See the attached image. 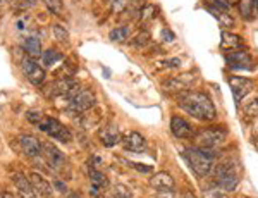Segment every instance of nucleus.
Here are the masks:
<instances>
[{"mask_svg": "<svg viewBox=\"0 0 258 198\" xmlns=\"http://www.w3.org/2000/svg\"><path fill=\"white\" fill-rule=\"evenodd\" d=\"M197 80V76L191 73H182L179 76H174V78H169V80L162 81V88L165 92H170V93H176V92H184L188 90L191 83Z\"/></svg>", "mask_w": 258, "mask_h": 198, "instance_id": "obj_10", "label": "nucleus"}, {"mask_svg": "<svg viewBox=\"0 0 258 198\" xmlns=\"http://www.w3.org/2000/svg\"><path fill=\"white\" fill-rule=\"evenodd\" d=\"M129 6H133V0H112V11L114 12L126 11Z\"/></svg>", "mask_w": 258, "mask_h": 198, "instance_id": "obj_33", "label": "nucleus"}, {"mask_svg": "<svg viewBox=\"0 0 258 198\" xmlns=\"http://www.w3.org/2000/svg\"><path fill=\"white\" fill-rule=\"evenodd\" d=\"M148 40H150V33L147 31H141L138 36H136V40L133 42V45H140V47H145V45L148 43Z\"/></svg>", "mask_w": 258, "mask_h": 198, "instance_id": "obj_36", "label": "nucleus"}, {"mask_svg": "<svg viewBox=\"0 0 258 198\" xmlns=\"http://www.w3.org/2000/svg\"><path fill=\"white\" fill-rule=\"evenodd\" d=\"M120 145L122 148H126L129 152H145L147 150V140H145L143 135H140L138 131H127L126 135L120 138Z\"/></svg>", "mask_w": 258, "mask_h": 198, "instance_id": "obj_12", "label": "nucleus"}, {"mask_svg": "<svg viewBox=\"0 0 258 198\" xmlns=\"http://www.w3.org/2000/svg\"><path fill=\"white\" fill-rule=\"evenodd\" d=\"M239 12L244 19L251 21V19L255 18V14L258 12L256 0H239Z\"/></svg>", "mask_w": 258, "mask_h": 198, "instance_id": "obj_23", "label": "nucleus"}, {"mask_svg": "<svg viewBox=\"0 0 258 198\" xmlns=\"http://www.w3.org/2000/svg\"><path fill=\"white\" fill-rule=\"evenodd\" d=\"M38 129L41 131V133L48 135L52 140H59V142H62V143H69L71 140H73V135H71V131L68 129V127L53 117L41 119V122L38 124Z\"/></svg>", "mask_w": 258, "mask_h": 198, "instance_id": "obj_5", "label": "nucleus"}, {"mask_svg": "<svg viewBox=\"0 0 258 198\" xmlns=\"http://www.w3.org/2000/svg\"><path fill=\"white\" fill-rule=\"evenodd\" d=\"M157 16V7L153 4H147L140 9V19L143 23H150L152 19H155Z\"/></svg>", "mask_w": 258, "mask_h": 198, "instance_id": "obj_25", "label": "nucleus"}, {"mask_svg": "<svg viewBox=\"0 0 258 198\" xmlns=\"http://www.w3.org/2000/svg\"><path fill=\"white\" fill-rule=\"evenodd\" d=\"M243 112L248 115V117H256L258 115V98H251L249 102H246L243 107Z\"/></svg>", "mask_w": 258, "mask_h": 198, "instance_id": "obj_30", "label": "nucleus"}, {"mask_svg": "<svg viewBox=\"0 0 258 198\" xmlns=\"http://www.w3.org/2000/svg\"><path fill=\"white\" fill-rule=\"evenodd\" d=\"M52 33H53V38H55L57 42H60V43L69 42V31L66 30L64 26H60V24H53Z\"/></svg>", "mask_w": 258, "mask_h": 198, "instance_id": "obj_27", "label": "nucleus"}, {"mask_svg": "<svg viewBox=\"0 0 258 198\" xmlns=\"http://www.w3.org/2000/svg\"><path fill=\"white\" fill-rule=\"evenodd\" d=\"M229 86H231V92L234 95V100L241 102L244 97H248L255 90V81L251 78L244 76H231L229 78Z\"/></svg>", "mask_w": 258, "mask_h": 198, "instance_id": "obj_8", "label": "nucleus"}, {"mask_svg": "<svg viewBox=\"0 0 258 198\" xmlns=\"http://www.w3.org/2000/svg\"><path fill=\"white\" fill-rule=\"evenodd\" d=\"M81 90V86L76 83L74 80H71V78H62V80H57L53 81L52 85L47 86V90H45V95L47 97H74L78 92Z\"/></svg>", "mask_w": 258, "mask_h": 198, "instance_id": "obj_6", "label": "nucleus"}, {"mask_svg": "<svg viewBox=\"0 0 258 198\" xmlns=\"http://www.w3.org/2000/svg\"><path fill=\"white\" fill-rule=\"evenodd\" d=\"M150 184L155 189H159V191H172L176 181H174V177L167 174V172H157V174L152 176Z\"/></svg>", "mask_w": 258, "mask_h": 198, "instance_id": "obj_20", "label": "nucleus"}, {"mask_svg": "<svg viewBox=\"0 0 258 198\" xmlns=\"http://www.w3.org/2000/svg\"><path fill=\"white\" fill-rule=\"evenodd\" d=\"M195 143H197L198 148H203V150H214L220 145H224L227 140V131L224 127H207V129H202L200 133L195 135Z\"/></svg>", "mask_w": 258, "mask_h": 198, "instance_id": "obj_4", "label": "nucleus"}, {"mask_svg": "<svg viewBox=\"0 0 258 198\" xmlns=\"http://www.w3.org/2000/svg\"><path fill=\"white\" fill-rule=\"evenodd\" d=\"M41 155H43V159L47 160L48 166L53 167V169L60 167L62 164L66 162V155L62 154V152L55 145H52V143H43V150H41Z\"/></svg>", "mask_w": 258, "mask_h": 198, "instance_id": "obj_17", "label": "nucleus"}, {"mask_svg": "<svg viewBox=\"0 0 258 198\" xmlns=\"http://www.w3.org/2000/svg\"><path fill=\"white\" fill-rule=\"evenodd\" d=\"M88 177L91 181V193H97L98 188H107V186H109V179H107V176L103 174L102 171H98V169L91 167L88 171Z\"/></svg>", "mask_w": 258, "mask_h": 198, "instance_id": "obj_21", "label": "nucleus"}, {"mask_svg": "<svg viewBox=\"0 0 258 198\" xmlns=\"http://www.w3.org/2000/svg\"><path fill=\"white\" fill-rule=\"evenodd\" d=\"M45 6H47V9L53 16L64 14V4H62V0H45Z\"/></svg>", "mask_w": 258, "mask_h": 198, "instance_id": "obj_29", "label": "nucleus"}, {"mask_svg": "<svg viewBox=\"0 0 258 198\" xmlns=\"http://www.w3.org/2000/svg\"><path fill=\"white\" fill-rule=\"evenodd\" d=\"M207 2H210L214 7H217L219 11H224V12H227L231 9V4H229L227 0H207Z\"/></svg>", "mask_w": 258, "mask_h": 198, "instance_id": "obj_35", "label": "nucleus"}, {"mask_svg": "<svg viewBox=\"0 0 258 198\" xmlns=\"http://www.w3.org/2000/svg\"><path fill=\"white\" fill-rule=\"evenodd\" d=\"M45 115L40 112V110H36V109H33V110H28L26 112V119L31 122V124H35V126H38L40 122H41V119H43Z\"/></svg>", "mask_w": 258, "mask_h": 198, "instance_id": "obj_32", "label": "nucleus"}, {"mask_svg": "<svg viewBox=\"0 0 258 198\" xmlns=\"http://www.w3.org/2000/svg\"><path fill=\"white\" fill-rule=\"evenodd\" d=\"M120 129L115 124H107L98 131V140L102 142V145L105 148L115 147L120 142Z\"/></svg>", "mask_w": 258, "mask_h": 198, "instance_id": "obj_14", "label": "nucleus"}, {"mask_svg": "<svg viewBox=\"0 0 258 198\" xmlns=\"http://www.w3.org/2000/svg\"><path fill=\"white\" fill-rule=\"evenodd\" d=\"M170 133L179 140H189L195 138L197 131H195V127L186 119L179 117V115H172L170 117Z\"/></svg>", "mask_w": 258, "mask_h": 198, "instance_id": "obj_11", "label": "nucleus"}, {"mask_svg": "<svg viewBox=\"0 0 258 198\" xmlns=\"http://www.w3.org/2000/svg\"><path fill=\"white\" fill-rule=\"evenodd\" d=\"M21 65H23L24 76H26V80L30 81L31 85L40 86L45 81V76H47V74H45L43 68L38 65V62H36L35 59H31V57H24Z\"/></svg>", "mask_w": 258, "mask_h": 198, "instance_id": "obj_9", "label": "nucleus"}, {"mask_svg": "<svg viewBox=\"0 0 258 198\" xmlns=\"http://www.w3.org/2000/svg\"><path fill=\"white\" fill-rule=\"evenodd\" d=\"M215 184L224 191H234L239 184V169L232 160H224L214 169Z\"/></svg>", "mask_w": 258, "mask_h": 198, "instance_id": "obj_3", "label": "nucleus"}, {"mask_svg": "<svg viewBox=\"0 0 258 198\" xmlns=\"http://www.w3.org/2000/svg\"><path fill=\"white\" fill-rule=\"evenodd\" d=\"M23 48H24V52H26V55L31 57V59L41 57V53H43L41 52V42L38 36H28L23 43Z\"/></svg>", "mask_w": 258, "mask_h": 198, "instance_id": "obj_22", "label": "nucleus"}, {"mask_svg": "<svg viewBox=\"0 0 258 198\" xmlns=\"http://www.w3.org/2000/svg\"><path fill=\"white\" fill-rule=\"evenodd\" d=\"M256 7H258V0H256Z\"/></svg>", "mask_w": 258, "mask_h": 198, "instance_id": "obj_41", "label": "nucleus"}, {"mask_svg": "<svg viewBox=\"0 0 258 198\" xmlns=\"http://www.w3.org/2000/svg\"><path fill=\"white\" fill-rule=\"evenodd\" d=\"M162 40L164 42H174V35L170 33V30H162Z\"/></svg>", "mask_w": 258, "mask_h": 198, "instance_id": "obj_38", "label": "nucleus"}, {"mask_svg": "<svg viewBox=\"0 0 258 198\" xmlns=\"http://www.w3.org/2000/svg\"><path fill=\"white\" fill-rule=\"evenodd\" d=\"M19 148L26 157H38L41 155V150H43V143L40 142L38 138L31 135H23L19 136Z\"/></svg>", "mask_w": 258, "mask_h": 198, "instance_id": "obj_13", "label": "nucleus"}, {"mask_svg": "<svg viewBox=\"0 0 258 198\" xmlns=\"http://www.w3.org/2000/svg\"><path fill=\"white\" fill-rule=\"evenodd\" d=\"M203 198H227V191L215 186V188H210V189H207V191H203Z\"/></svg>", "mask_w": 258, "mask_h": 198, "instance_id": "obj_31", "label": "nucleus"}, {"mask_svg": "<svg viewBox=\"0 0 258 198\" xmlns=\"http://www.w3.org/2000/svg\"><path fill=\"white\" fill-rule=\"evenodd\" d=\"M2 4H4V0H0V7H2Z\"/></svg>", "mask_w": 258, "mask_h": 198, "instance_id": "obj_40", "label": "nucleus"}, {"mask_svg": "<svg viewBox=\"0 0 258 198\" xmlns=\"http://www.w3.org/2000/svg\"><path fill=\"white\" fill-rule=\"evenodd\" d=\"M12 181H14V184H16L19 198H36V191H35V188H33L28 176H24L23 172H14V174H12Z\"/></svg>", "mask_w": 258, "mask_h": 198, "instance_id": "obj_15", "label": "nucleus"}, {"mask_svg": "<svg viewBox=\"0 0 258 198\" xmlns=\"http://www.w3.org/2000/svg\"><path fill=\"white\" fill-rule=\"evenodd\" d=\"M127 164L133 169H136L138 172H141V174H152V172H153V167L147 166V164H140V162H127Z\"/></svg>", "mask_w": 258, "mask_h": 198, "instance_id": "obj_34", "label": "nucleus"}, {"mask_svg": "<svg viewBox=\"0 0 258 198\" xmlns=\"http://www.w3.org/2000/svg\"><path fill=\"white\" fill-rule=\"evenodd\" d=\"M186 162L191 167V171L195 172V176L198 177H207L214 171V154L212 150H203L198 147H191L186 148L182 152Z\"/></svg>", "mask_w": 258, "mask_h": 198, "instance_id": "obj_2", "label": "nucleus"}, {"mask_svg": "<svg viewBox=\"0 0 258 198\" xmlns=\"http://www.w3.org/2000/svg\"><path fill=\"white\" fill-rule=\"evenodd\" d=\"M162 65H164V68H179V65H181V60L179 59H167L165 62H162Z\"/></svg>", "mask_w": 258, "mask_h": 198, "instance_id": "obj_37", "label": "nucleus"}, {"mask_svg": "<svg viewBox=\"0 0 258 198\" xmlns=\"http://www.w3.org/2000/svg\"><path fill=\"white\" fill-rule=\"evenodd\" d=\"M212 14L215 16V18L219 19V23L222 24L224 28H231L232 24H234V19H232V16H229L227 12H224V11H215V9H209Z\"/></svg>", "mask_w": 258, "mask_h": 198, "instance_id": "obj_26", "label": "nucleus"}, {"mask_svg": "<svg viewBox=\"0 0 258 198\" xmlns=\"http://www.w3.org/2000/svg\"><path fill=\"white\" fill-rule=\"evenodd\" d=\"M244 40L239 35L231 31H222V40H220V48L226 52H239L244 50Z\"/></svg>", "mask_w": 258, "mask_h": 198, "instance_id": "obj_18", "label": "nucleus"}, {"mask_svg": "<svg viewBox=\"0 0 258 198\" xmlns=\"http://www.w3.org/2000/svg\"><path fill=\"white\" fill-rule=\"evenodd\" d=\"M0 198H12L9 193H2V195H0Z\"/></svg>", "mask_w": 258, "mask_h": 198, "instance_id": "obj_39", "label": "nucleus"}, {"mask_svg": "<svg viewBox=\"0 0 258 198\" xmlns=\"http://www.w3.org/2000/svg\"><path fill=\"white\" fill-rule=\"evenodd\" d=\"M62 59H64V55L59 50H55V48H48V50L41 53V62H43V65H47V68H52L57 62H60Z\"/></svg>", "mask_w": 258, "mask_h": 198, "instance_id": "obj_24", "label": "nucleus"}, {"mask_svg": "<svg viewBox=\"0 0 258 198\" xmlns=\"http://www.w3.org/2000/svg\"><path fill=\"white\" fill-rule=\"evenodd\" d=\"M127 36H129V30L126 26H120V28H115V30H112L110 31V40L112 42H126L127 40Z\"/></svg>", "mask_w": 258, "mask_h": 198, "instance_id": "obj_28", "label": "nucleus"}, {"mask_svg": "<svg viewBox=\"0 0 258 198\" xmlns=\"http://www.w3.org/2000/svg\"><path fill=\"white\" fill-rule=\"evenodd\" d=\"M95 104H97L95 93L91 92V90L83 88L74 95V97L69 98V110H73V112H76V114L86 112L91 107H95Z\"/></svg>", "mask_w": 258, "mask_h": 198, "instance_id": "obj_7", "label": "nucleus"}, {"mask_svg": "<svg viewBox=\"0 0 258 198\" xmlns=\"http://www.w3.org/2000/svg\"><path fill=\"white\" fill-rule=\"evenodd\" d=\"M30 181H31L33 188H35L36 195H40V196H43V198H50V196H52V193H53L52 184H50L41 174H38V172H31V174H30Z\"/></svg>", "mask_w": 258, "mask_h": 198, "instance_id": "obj_19", "label": "nucleus"}, {"mask_svg": "<svg viewBox=\"0 0 258 198\" xmlns=\"http://www.w3.org/2000/svg\"><path fill=\"white\" fill-rule=\"evenodd\" d=\"M177 105L179 109L184 110L191 117L198 119V121L210 122L217 117L214 102L210 100L209 95L202 92H184L182 95H179Z\"/></svg>", "mask_w": 258, "mask_h": 198, "instance_id": "obj_1", "label": "nucleus"}, {"mask_svg": "<svg viewBox=\"0 0 258 198\" xmlns=\"http://www.w3.org/2000/svg\"><path fill=\"white\" fill-rule=\"evenodd\" d=\"M226 62L229 68H232V69H251L253 57L244 50L231 52L226 55Z\"/></svg>", "mask_w": 258, "mask_h": 198, "instance_id": "obj_16", "label": "nucleus"}, {"mask_svg": "<svg viewBox=\"0 0 258 198\" xmlns=\"http://www.w3.org/2000/svg\"><path fill=\"white\" fill-rule=\"evenodd\" d=\"M73 198H80V196H73Z\"/></svg>", "mask_w": 258, "mask_h": 198, "instance_id": "obj_42", "label": "nucleus"}]
</instances>
